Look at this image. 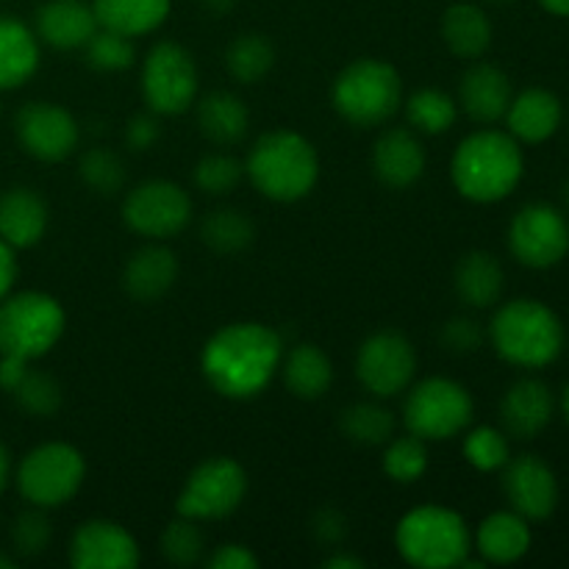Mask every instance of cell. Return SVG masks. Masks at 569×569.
Returning a JSON list of instances; mask_svg holds the SVG:
<instances>
[{"label": "cell", "mask_w": 569, "mask_h": 569, "mask_svg": "<svg viewBox=\"0 0 569 569\" xmlns=\"http://www.w3.org/2000/svg\"><path fill=\"white\" fill-rule=\"evenodd\" d=\"M281 361V333L261 322H231L203 345L200 370L220 398L250 400L270 387Z\"/></svg>", "instance_id": "1"}, {"label": "cell", "mask_w": 569, "mask_h": 569, "mask_svg": "<svg viewBox=\"0 0 569 569\" xmlns=\"http://www.w3.org/2000/svg\"><path fill=\"white\" fill-rule=\"evenodd\" d=\"M526 159L511 133L481 128L461 139L450 159V178L461 198L472 203H498L522 181Z\"/></svg>", "instance_id": "2"}, {"label": "cell", "mask_w": 569, "mask_h": 569, "mask_svg": "<svg viewBox=\"0 0 569 569\" xmlns=\"http://www.w3.org/2000/svg\"><path fill=\"white\" fill-rule=\"evenodd\" d=\"M244 176L267 200L295 203L317 187L320 156L303 133L278 128L256 139L244 161Z\"/></svg>", "instance_id": "3"}, {"label": "cell", "mask_w": 569, "mask_h": 569, "mask_svg": "<svg viewBox=\"0 0 569 569\" xmlns=\"http://www.w3.org/2000/svg\"><path fill=\"white\" fill-rule=\"evenodd\" d=\"M495 353L515 367L539 370L559 359L565 326L550 306L533 298H517L495 311L487 328Z\"/></svg>", "instance_id": "4"}, {"label": "cell", "mask_w": 569, "mask_h": 569, "mask_svg": "<svg viewBox=\"0 0 569 569\" xmlns=\"http://www.w3.org/2000/svg\"><path fill=\"white\" fill-rule=\"evenodd\" d=\"M395 548L406 565L420 569H453L472 550L465 517L445 506H417L395 528Z\"/></svg>", "instance_id": "5"}, {"label": "cell", "mask_w": 569, "mask_h": 569, "mask_svg": "<svg viewBox=\"0 0 569 569\" xmlns=\"http://www.w3.org/2000/svg\"><path fill=\"white\" fill-rule=\"evenodd\" d=\"M337 114L356 128L387 126L403 106V81L389 61L356 59L345 67L331 87Z\"/></svg>", "instance_id": "6"}, {"label": "cell", "mask_w": 569, "mask_h": 569, "mask_svg": "<svg viewBox=\"0 0 569 569\" xmlns=\"http://www.w3.org/2000/svg\"><path fill=\"white\" fill-rule=\"evenodd\" d=\"M67 315L48 292L26 289L0 300V356L37 361L64 337Z\"/></svg>", "instance_id": "7"}, {"label": "cell", "mask_w": 569, "mask_h": 569, "mask_svg": "<svg viewBox=\"0 0 569 569\" xmlns=\"http://www.w3.org/2000/svg\"><path fill=\"white\" fill-rule=\"evenodd\" d=\"M472 395L453 378H422L406 389L403 422L409 433L426 442H448L459 437L472 422Z\"/></svg>", "instance_id": "8"}, {"label": "cell", "mask_w": 569, "mask_h": 569, "mask_svg": "<svg viewBox=\"0 0 569 569\" xmlns=\"http://www.w3.org/2000/svg\"><path fill=\"white\" fill-rule=\"evenodd\" d=\"M87 461L81 450L67 442H44L28 450L17 467V489L22 500L39 509H59L70 503L83 487Z\"/></svg>", "instance_id": "9"}, {"label": "cell", "mask_w": 569, "mask_h": 569, "mask_svg": "<svg viewBox=\"0 0 569 569\" xmlns=\"http://www.w3.org/2000/svg\"><path fill=\"white\" fill-rule=\"evenodd\" d=\"M142 98L159 117H178L198 98L200 76L192 53L183 44L164 39L148 50L142 61Z\"/></svg>", "instance_id": "10"}, {"label": "cell", "mask_w": 569, "mask_h": 569, "mask_svg": "<svg viewBox=\"0 0 569 569\" xmlns=\"http://www.w3.org/2000/svg\"><path fill=\"white\" fill-rule=\"evenodd\" d=\"M248 495V472L231 456H211L189 472L176 511L189 520H222L242 506Z\"/></svg>", "instance_id": "11"}, {"label": "cell", "mask_w": 569, "mask_h": 569, "mask_svg": "<svg viewBox=\"0 0 569 569\" xmlns=\"http://www.w3.org/2000/svg\"><path fill=\"white\" fill-rule=\"evenodd\" d=\"M122 220L139 237L164 242V239L187 231V226L192 222V198L178 183L153 178V181L139 183L126 194Z\"/></svg>", "instance_id": "12"}, {"label": "cell", "mask_w": 569, "mask_h": 569, "mask_svg": "<svg viewBox=\"0 0 569 569\" xmlns=\"http://www.w3.org/2000/svg\"><path fill=\"white\" fill-rule=\"evenodd\" d=\"M417 350L395 328L370 333L356 353V378L378 400L398 398L415 383Z\"/></svg>", "instance_id": "13"}, {"label": "cell", "mask_w": 569, "mask_h": 569, "mask_svg": "<svg viewBox=\"0 0 569 569\" xmlns=\"http://www.w3.org/2000/svg\"><path fill=\"white\" fill-rule=\"evenodd\" d=\"M509 250L531 270L556 267L569 253V220L550 203H528L509 226Z\"/></svg>", "instance_id": "14"}, {"label": "cell", "mask_w": 569, "mask_h": 569, "mask_svg": "<svg viewBox=\"0 0 569 569\" xmlns=\"http://www.w3.org/2000/svg\"><path fill=\"white\" fill-rule=\"evenodd\" d=\"M14 133L20 148L37 161H64L81 142V126L64 106L48 100H31L14 117Z\"/></svg>", "instance_id": "15"}, {"label": "cell", "mask_w": 569, "mask_h": 569, "mask_svg": "<svg viewBox=\"0 0 569 569\" xmlns=\"http://www.w3.org/2000/svg\"><path fill=\"white\" fill-rule=\"evenodd\" d=\"M503 495L511 511L526 520H548L559 506V481L548 461L533 453L509 459L503 467Z\"/></svg>", "instance_id": "16"}, {"label": "cell", "mask_w": 569, "mask_h": 569, "mask_svg": "<svg viewBox=\"0 0 569 569\" xmlns=\"http://www.w3.org/2000/svg\"><path fill=\"white\" fill-rule=\"evenodd\" d=\"M139 545L128 528L114 520H87L70 539V565L76 569H133Z\"/></svg>", "instance_id": "17"}, {"label": "cell", "mask_w": 569, "mask_h": 569, "mask_svg": "<svg viewBox=\"0 0 569 569\" xmlns=\"http://www.w3.org/2000/svg\"><path fill=\"white\" fill-rule=\"evenodd\" d=\"M556 415V398L550 387L539 378H520L506 389L500 400V428L506 437L528 442L537 439L550 426Z\"/></svg>", "instance_id": "18"}, {"label": "cell", "mask_w": 569, "mask_h": 569, "mask_svg": "<svg viewBox=\"0 0 569 569\" xmlns=\"http://www.w3.org/2000/svg\"><path fill=\"white\" fill-rule=\"evenodd\" d=\"M515 89H511L509 76L498 64L489 61H476L459 78V111H465L478 126H492L503 120L509 111Z\"/></svg>", "instance_id": "19"}, {"label": "cell", "mask_w": 569, "mask_h": 569, "mask_svg": "<svg viewBox=\"0 0 569 569\" xmlns=\"http://www.w3.org/2000/svg\"><path fill=\"white\" fill-rule=\"evenodd\" d=\"M426 148L415 128H387L372 148V172L389 189H409L426 172Z\"/></svg>", "instance_id": "20"}, {"label": "cell", "mask_w": 569, "mask_h": 569, "mask_svg": "<svg viewBox=\"0 0 569 569\" xmlns=\"http://www.w3.org/2000/svg\"><path fill=\"white\" fill-rule=\"evenodd\" d=\"M122 289L139 303H156L164 298L178 281V256L164 244L148 239L122 264Z\"/></svg>", "instance_id": "21"}, {"label": "cell", "mask_w": 569, "mask_h": 569, "mask_svg": "<svg viewBox=\"0 0 569 569\" xmlns=\"http://www.w3.org/2000/svg\"><path fill=\"white\" fill-rule=\"evenodd\" d=\"M37 37L56 50H78L98 31L92 3L83 0H48L37 9Z\"/></svg>", "instance_id": "22"}, {"label": "cell", "mask_w": 569, "mask_h": 569, "mask_svg": "<svg viewBox=\"0 0 569 569\" xmlns=\"http://www.w3.org/2000/svg\"><path fill=\"white\" fill-rule=\"evenodd\" d=\"M48 203L28 187H11L0 192V239L11 250L33 248L48 231Z\"/></svg>", "instance_id": "23"}, {"label": "cell", "mask_w": 569, "mask_h": 569, "mask_svg": "<svg viewBox=\"0 0 569 569\" xmlns=\"http://www.w3.org/2000/svg\"><path fill=\"white\" fill-rule=\"evenodd\" d=\"M561 100L550 89L531 87L515 94L506 111V126L517 142L539 144L553 137L561 126Z\"/></svg>", "instance_id": "24"}, {"label": "cell", "mask_w": 569, "mask_h": 569, "mask_svg": "<svg viewBox=\"0 0 569 569\" xmlns=\"http://www.w3.org/2000/svg\"><path fill=\"white\" fill-rule=\"evenodd\" d=\"M453 289L470 309H492L506 289V272L500 261L487 250H470L453 270Z\"/></svg>", "instance_id": "25"}, {"label": "cell", "mask_w": 569, "mask_h": 569, "mask_svg": "<svg viewBox=\"0 0 569 569\" xmlns=\"http://www.w3.org/2000/svg\"><path fill=\"white\" fill-rule=\"evenodd\" d=\"M476 550L487 565H515L531 550V528L517 511H495L478 526Z\"/></svg>", "instance_id": "26"}, {"label": "cell", "mask_w": 569, "mask_h": 569, "mask_svg": "<svg viewBox=\"0 0 569 569\" xmlns=\"http://www.w3.org/2000/svg\"><path fill=\"white\" fill-rule=\"evenodd\" d=\"M198 128L217 148H233L248 137L250 111L239 94L217 89L198 103Z\"/></svg>", "instance_id": "27"}, {"label": "cell", "mask_w": 569, "mask_h": 569, "mask_svg": "<svg viewBox=\"0 0 569 569\" xmlns=\"http://www.w3.org/2000/svg\"><path fill=\"white\" fill-rule=\"evenodd\" d=\"M495 28L487 11L476 3H450L442 14V39L459 59H481L492 48Z\"/></svg>", "instance_id": "28"}, {"label": "cell", "mask_w": 569, "mask_h": 569, "mask_svg": "<svg viewBox=\"0 0 569 569\" xmlns=\"http://www.w3.org/2000/svg\"><path fill=\"white\" fill-rule=\"evenodd\" d=\"M37 33L14 17H0V92L17 89L37 72Z\"/></svg>", "instance_id": "29"}, {"label": "cell", "mask_w": 569, "mask_h": 569, "mask_svg": "<svg viewBox=\"0 0 569 569\" xmlns=\"http://www.w3.org/2000/svg\"><path fill=\"white\" fill-rule=\"evenodd\" d=\"M172 0H92V11L100 28L126 33V37H144L164 26L170 17Z\"/></svg>", "instance_id": "30"}, {"label": "cell", "mask_w": 569, "mask_h": 569, "mask_svg": "<svg viewBox=\"0 0 569 569\" xmlns=\"http://www.w3.org/2000/svg\"><path fill=\"white\" fill-rule=\"evenodd\" d=\"M283 383L298 400H320L333 383V365L328 353L317 345L303 342L287 353Z\"/></svg>", "instance_id": "31"}, {"label": "cell", "mask_w": 569, "mask_h": 569, "mask_svg": "<svg viewBox=\"0 0 569 569\" xmlns=\"http://www.w3.org/2000/svg\"><path fill=\"white\" fill-rule=\"evenodd\" d=\"M200 239H203L206 248L220 256L244 253L256 239V222L250 220L248 211L222 206V209L209 211L203 217V222H200Z\"/></svg>", "instance_id": "32"}, {"label": "cell", "mask_w": 569, "mask_h": 569, "mask_svg": "<svg viewBox=\"0 0 569 569\" xmlns=\"http://www.w3.org/2000/svg\"><path fill=\"white\" fill-rule=\"evenodd\" d=\"M339 428L350 442L361 445V448H381L395 437L398 420H395V411L378 400H359V403L342 409Z\"/></svg>", "instance_id": "33"}, {"label": "cell", "mask_w": 569, "mask_h": 569, "mask_svg": "<svg viewBox=\"0 0 569 569\" xmlns=\"http://www.w3.org/2000/svg\"><path fill=\"white\" fill-rule=\"evenodd\" d=\"M272 64H276V48L264 33H239L228 42L226 48V70L233 81L244 83H259L270 76Z\"/></svg>", "instance_id": "34"}, {"label": "cell", "mask_w": 569, "mask_h": 569, "mask_svg": "<svg viewBox=\"0 0 569 569\" xmlns=\"http://www.w3.org/2000/svg\"><path fill=\"white\" fill-rule=\"evenodd\" d=\"M406 120L417 133L439 137V133H448L459 120V100L437 87L417 89L406 100Z\"/></svg>", "instance_id": "35"}, {"label": "cell", "mask_w": 569, "mask_h": 569, "mask_svg": "<svg viewBox=\"0 0 569 569\" xmlns=\"http://www.w3.org/2000/svg\"><path fill=\"white\" fill-rule=\"evenodd\" d=\"M78 178L83 181V187L92 189L100 198H111V194L122 192L128 181L126 161L120 159V153H114L111 148H89L83 150L81 159H78Z\"/></svg>", "instance_id": "36"}, {"label": "cell", "mask_w": 569, "mask_h": 569, "mask_svg": "<svg viewBox=\"0 0 569 569\" xmlns=\"http://www.w3.org/2000/svg\"><path fill=\"white\" fill-rule=\"evenodd\" d=\"M9 395L28 417H42V420L53 417L61 409V403H64L61 383L50 372L33 370V367H28L22 381Z\"/></svg>", "instance_id": "37"}, {"label": "cell", "mask_w": 569, "mask_h": 569, "mask_svg": "<svg viewBox=\"0 0 569 569\" xmlns=\"http://www.w3.org/2000/svg\"><path fill=\"white\" fill-rule=\"evenodd\" d=\"M383 472L395 483H415L426 476L428 470V442L415 437H392L383 445Z\"/></svg>", "instance_id": "38"}, {"label": "cell", "mask_w": 569, "mask_h": 569, "mask_svg": "<svg viewBox=\"0 0 569 569\" xmlns=\"http://www.w3.org/2000/svg\"><path fill=\"white\" fill-rule=\"evenodd\" d=\"M159 550L164 556L167 565L176 567H194L203 561L206 553V537L200 531L198 520H189V517L178 515V520H172L170 526L161 531Z\"/></svg>", "instance_id": "39"}, {"label": "cell", "mask_w": 569, "mask_h": 569, "mask_svg": "<svg viewBox=\"0 0 569 569\" xmlns=\"http://www.w3.org/2000/svg\"><path fill=\"white\" fill-rule=\"evenodd\" d=\"M242 178L244 161H239L231 153H222V150L203 156L192 170L194 187L203 194H211V198H226V194H231L242 183Z\"/></svg>", "instance_id": "40"}, {"label": "cell", "mask_w": 569, "mask_h": 569, "mask_svg": "<svg viewBox=\"0 0 569 569\" xmlns=\"http://www.w3.org/2000/svg\"><path fill=\"white\" fill-rule=\"evenodd\" d=\"M461 450H465V459L470 461V467H476L478 472H498L511 459L509 437H506L503 428L492 426L472 428L465 437Z\"/></svg>", "instance_id": "41"}, {"label": "cell", "mask_w": 569, "mask_h": 569, "mask_svg": "<svg viewBox=\"0 0 569 569\" xmlns=\"http://www.w3.org/2000/svg\"><path fill=\"white\" fill-rule=\"evenodd\" d=\"M87 61L98 72H126L131 70L137 61V48H133L131 37L126 33L109 31V28H98L87 44Z\"/></svg>", "instance_id": "42"}, {"label": "cell", "mask_w": 569, "mask_h": 569, "mask_svg": "<svg viewBox=\"0 0 569 569\" xmlns=\"http://www.w3.org/2000/svg\"><path fill=\"white\" fill-rule=\"evenodd\" d=\"M11 548H14L17 556L22 559H37L53 542V522L44 515V509L39 506H31V509L20 511L11 522Z\"/></svg>", "instance_id": "43"}, {"label": "cell", "mask_w": 569, "mask_h": 569, "mask_svg": "<svg viewBox=\"0 0 569 569\" xmlns=\"http://www.w3.org/2000/svg\"><path fill=\"white\" fill-rule=\"evenodd\" d=\"M439 342L450 356H472L483 348L487 342V328L476 320V317L456 315L439 331Z\"/></svg>", "instance_id": "44"}, {"label": "cell", "mask_w": 569, "mask_h": 569, "mask_svg": "<svg viewBox=\"0 0 569 569\" xmlns=\"http://www.w3.org/2000/svg\"><path fill=\"white\" fill-rule=\"evenodd\" d=\"M309 528L315 542L322 545V548L339 550V545L348 539V517L339 509H333V506H322L320 511H315Z\"/></svg>", "instance_id": "45"}, {"label": "cell", "mask_w": 569, "mask_h": 569, "mask_svg": "<svg viewBox=\"0 0 569 569\" xmlns=\"http://www.w3.org/2000/svg\"><path fill=\"white\" fill-rule=\"evenodd\" d=\"M161 137L159 114L153 111H142V114H133L131 120L126 122V131H122V139H126V148L131 153H148L150 148H156Z\"/></svg>", "instance_id": "46"}, {"label": "cell", "mask_w": 569, "mask_h": 569, "mask_svg": "<svg viewBox=\"0 0 569 569\" xmlns=\"http://www.w3.org/2000/svg\"><path fill=\"white\" fill-rule=\"evenodd\" d=\"M206 567L211 569H256L259 567V559L250 548L237 542H226L214 550V553L206 559Z\"/></svg>", "instance_id": "47"}, {"label": "cell", "mask_w": 569, "mask_h": 569, "mask_svg": "<svg viewBox=\"0 0 569 569\" xmlns=\"http://www.w3.org/2000/svg\"><path fill=\"white\" fill-rule=\"evenodd\" d=\"M17 281V259H14V250L0 239V300L11 292Z\"/></svg>", "instance_id": "48"}, {"label": "cell", "mask_w": 569, "mask_h": 569, "mask_svg": "<svg viewBox=\"0 0 569 569\" xmlns=\"http://www.w3.org/2000/svg\"><path fill=\"white\" fill-rule=\"evenodd\" d=\"M326 569H365V561L353 553H331L322 559Z\"/></svg>", "instance_id": "49"}, {"label": "cell", "mask_w": 569, "mask_h": 569, "mask_svg": "<svg viewBox=\"0 0 569 569\" xmlns=\"http://www.w3.org/2000/svg\"><path fill=\"white\" fill-rule=\"evenodd\" d=\"M11 481V453L3 442H0V495L6 492Z\"/></svg>", "instance_id": "50"}, {"label": "cell", "mask_w": 569, "mask_h": 569, "mask_svg": "<svg viewBox=\"0 0 569 569\" xmlns=\"http://www.w3.org/2000/svg\"><path fill=\"white\" fill-rule=\"evenodd\" d=\"M200 6H203V9L209 11V14L226 17L228 11H231L233 6H237V0H200Z\"/></svg>", "instance_id": "51"}, {"label": "cell", "mask_w": 569, "mask_h": 569, "mask_svg": "<svg viewBox=\"0 0 569 569\" xmlns=\"http://www.w3.org/2000/svg\"><path fill=\"white\" fill-rule=\"evenodd\" d=\"M545 11L556 17H569V0H539Z\"/></svg>", "instance_id": "52"}, {"label": "cell", "mask_w": 569, "mask_h": 569, "mask_svg": "<svg viewBox=\"0 0 569 569\" xmlns=\"http://www.w3.org/2000/svg\"><path fill=\"white\" fill-rule=\"evenodd\" d=\"M561 411H565V420L569 422V383L565 387V392H561Z\"/></svg>", "instance_id": "53"}, {"label": "cell", "mask_w": 569, "mask_h": 569, "mask_svg": "<svg viewBox=\"0 0 569 569\" xmlns=\"http://www.w3.org/2000/svg\"><path fill=\"white\" fill-rule=\"evenodd\" d=\"M11 567H14V559L6 553H0V569H11Z\"/></svg>", "instance_id": "54"}, {"label": "cell", "mask_w": 569, "mask_h": 569, "mask_svg": "<svg viewBox=\"0 0 569 569\" xmlns=\"http://www.w3.org/2000/svg\"><path fill=\"white\" fill-rule=\"evenodd\" d=\"M489 3H492V6H511V3H517V0H489Z\"/></svg>", "instance_id": "55"}, {"label": "cell", "mask_w": 569, "mask_h": 569, "mask_svg": "<svg viewBox=\"0 0 569 569\" xmlns=\"http://www.w3.org/2000/svg\"><path fill=\"white\" fill-rule=\"evenodd\" d=\"M561 194H565V203H567V209H569V181L565 183V189H561Z\"/></svg>", "instance_id": "56"}]
</instances>
